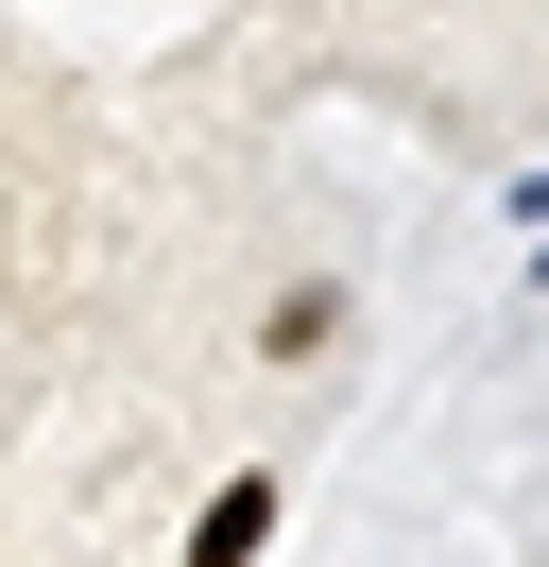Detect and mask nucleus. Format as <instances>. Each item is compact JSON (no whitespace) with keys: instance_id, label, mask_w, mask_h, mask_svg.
<instances>
[{"instance_id":"nucleus-2","label":"nucleus","mask_w":549,"mask_h":567,"mask_svg":"<svg viewBox=\"0 0 549 567\" xmlns=\"http://www.w3.org/2000/svg\"><path fill=\"white\" fill-rule=\"evenodd\" d=\"M327 344H343V276H292L258 310V361H327Z\"/></svg>"},{"instance_id":"nucleus-1","label":"nucleus","mask_w":549,"mask_h":567,"mask_svg":"<svg viewBox=\"0 0 549 567\" xmlns=\"http://www.w3.org/2000/svg\"><path fill=\"white\" fill-rule=\"evenodd\" d=\"M258 533H274V482L240 464V482H224V498L189 516V567H258Z\"/></svg>"}]
</instances>
